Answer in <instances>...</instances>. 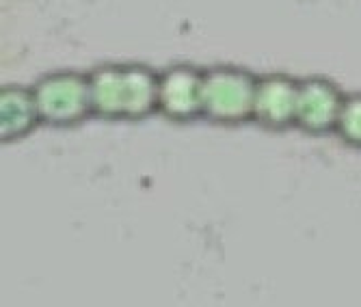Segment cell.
Returning <instances> with one entry per match:
<instances>
[]
</instances>
